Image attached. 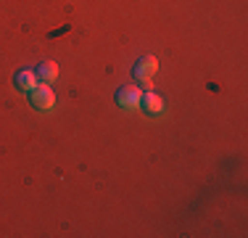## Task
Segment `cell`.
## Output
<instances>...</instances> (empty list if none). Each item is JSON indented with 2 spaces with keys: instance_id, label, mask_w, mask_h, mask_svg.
<instances>
[{
  "instance_id": "obj_4",
  "label": "cell",
  "mask_w": 248,
  "mask_h": 238,
  "mask_svg": "<svg viewBox=\"0 0 248 238\" xmlns=\"http://www.w3.org/2000/svg\"><path fill=\"white\" fill-rule=\"evenodd\" d=\"M140 109L145 111V114H151V117H158V114H164V98L158 93H153V90H145L143 93V101H140Z\"/></svg>"
},
{
  "instance_id": "obj_2",
  "label": "cell",
  "mask_w": 248,
  "mask_h": 238,
  "mask_svg": "<svg viewBox=\"0 0 248 238\" xmlns=\"http://www.w3.org/2000/svg\"><path fill=\"white\" fill-rule=\"evenodd\" d=\"M29 103H32V109H37V111H50L53 106H56V93H53L50 85L40 82L34 90H29Z\"/></svg>"
},
{
  "instance_id": "obj_1",
  "label": "cell",
  "mask_w": 248,
  "mask_h": 238,
  "mask_svg": "<svg viewBox=\"0 0 248 238\" xmlns=\"http://www.w3.org/2000/svg\"><path fill=\"white\" fill-rule=\"evenodd\" d=\"M158 69V61L153 56H143L138 58V64L132 67V77H135V85L140 90H153V74Z\"/></svg>"
},
{
  "instance_id": "obj_6",
  "label": "cell",
  "mask_w": 248,
  "mask_h": 238,
  "mask_svg": "<svg viewBox=\"0 0 248 238\" xmlns=\"http://www.w3.org/2000/svg\"><path fill=\"white\" fill-rule=\"evenodd\" d=\"M34 71H37V77H40L43 82H53V80H58V64H56V61H43L37 69H34Z\"/></svg>"
},
{
  "instance_id": "obj_3",
  "label": "cell",
  "mask_w": 248,
  "mask_h": 238,
  "mask_svg": "<svg viewBox=\"0 0 248 238\" xmlns=\"http://www.w3.org/2000/svg\"><path fill=\"white\" fill-rule=\"evenodd\" d=\"M140 101H143V90L138 85H122L116 90V106L122 109H140Z\"/></svg>"
},
{
  "instance_id": "obj_5",
  "label": "cell",
  "mask_w": 248,
  "mask_h": 238,
  "mask_svg": "<svg viewBox=\"0 0 248 238\" xmlns=\"http://www.w3.org/2000/svg\"><path fill=\"white\" fill-rule=\"evenodd\" d=\"M14 85L19 87V90H34V87L40 85V77H37V71H32V69H19L16 71V77H14Z\"/></svg>"
}]
</instances>
